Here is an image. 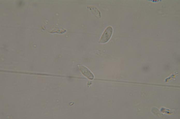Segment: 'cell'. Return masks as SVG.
<instances>
[{
    "mask_svg": "<svg viewBox=\"0 0 180 119\" xmlns=\"http://www.w3.org/2000/svg\"><path fill=\"white\" fill-rule=\"evenodd\" d=\"M161 112H162V113H164V114L171 115V114H173V112H174V111H173V110H170V109H167L166 108L162 107V108H161Z\"/></svg>",
    "mask_w": 180,
    "mask_h": 119,
    "instance_id": "5",
    "label": "cell"
},
{
    "mask_svg": "<svg viewBox=\"0 0 180 119\" xmlns=\"http://www.w3.org/2000/svg\"><path fill=\"white\" fill-rule=\"evenodd\" d=\"M175 76H176V75H174V74H173V75H172L171 77H169V78H167V79H165V82H167V81H168L169 79H172V78H173V77H175Z\"/></svg>",
    "mask_w": 180,
    "mask_h": 119,
    "instance_id": "6",
    "label": "cell"
},
{
    "mask_svg": "<svg viewBox=\"0 0 180 119\" xmlns=\"http://www.w3.org/2000/svg\"><path fill=\"white\" fill-rule=\"evenodd\" d=\"M152 114H154V115H155V116H157V117H159V118H164L163 114L160 112L158 109H156V108H155V107H153V108L152 109Z\"/></svg>",
    "mask_w": 180,
    "mask_h": 119,
    "instance_id": "4",
    "label": "cell"
},
{
    "mask_svg": "<svg viewBox=\"0 0 180 119\" xmlns=\"http://www.w3.org/2000/svg\"><path fill=\"white\" fill-rule=\"evenodd\" d=\"M113 29L111 26H108L107 28H106L104 32V33L102 34L101 39L99 41V43H105L109 41V40L110 39L112 34H113Z\"/></svg>",
    "mask_w": 180,
    "mask_h": 119,
    "instance_id": "1",
    "label": "cell"
},
{
    "mask_svg": "<svg viewBox=\"0 0 180 119\" xmlns=\"http://www.w3.org/2000/svg\"><path fill=\"white\" fill-rule=\"evenodd\" d=\"M78 68H79L80 71L82 73V74L84 75L89 79H91V80L94 79L93 73L89 70L87 68L84 67V66H82V65H78Z\"/></svg>",
    "mask_w": 180,
    "mask_h": 119,
    "instance_id": "2",
    "label": "cell"
},
{
    "mask_svg": "<svg viewBox=\"0 0 180 119\" xmlns=\"http://www.w3.org/2000/svg\"><path fill=\"white\" fill-rule=\"evenodd\" d=\"M87 8L92 13V14L98 18H101V12L98 11V9L96 7H94V6H87Z\"/></svg>",
    "mask_w": 180,
    "mask_h": 119,
    "instance_id": "3",
    "label": "cell"
}]
</instances>
